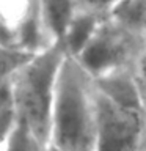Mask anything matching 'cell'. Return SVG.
<instances>
[{
    "label": "cell",
    "instance_id": "obj_1",
    "mask_svg": "<svg viewBox=\"0 0 146 151\" xmlns=\"http://www.w3.org/2000/svg\"><path fill=\"white\" fill-rule=\"evenodd\" d=\"M49 145L58 151H96L93 77L68 57L57 79Z\"/></svg>",
    "mask_w": 146,
    "mask_h": 151
},
{
    "label": "cell",
    "instance_id": "obj_2",
    "mask_svg": "<svg viewBox=\"0 0 146 151\" xmlns=\"http://www.w3.org/2000/svg\"><path fill=\"white\" fill-rule=\"evenodd\" d=\"M66 54L58 42L44 47L11 79L14 121L27 127L41 145H49L57 79Z\"/></svg>",
    "mask_w": 146,
    "mask_h": 151
},
{
    "label": "cell",
    "instance_id": "obj_3",
    "mask_svg": "<svg viewBox=\"0 0 146 151\" xmlns=\"http://www.w3.org/2000/svg\"><path fill=\"white\" fill-rule=\"evenodd\" d=\"M146 50V35L115 22L105 14L75 61L93 79L135 65ZM74 60V58H72Z\"/></svg>",
    "mask_w": 146,
    "mask_h": 151
},
{
    "label": "cell",
    "instance_id": "obj_4",
    "mask_svg": "<svg viewBox=\"0 0 146 151\" xmlns=\"http://www.w3.org/2000/svg\"><path fill=\"white\" fill-rule=\"evenodd\" d=\"M94 112L96 151H140L146 140L143 107L112 101L94 88Z\"/></svg>",
    "mask_w": 146,
    "mask_h": 151
},
{
    "label": "cell",
    "instance_id": "obj_5",
    "mask_svg": "<svg viewBox=\"0 0 146 151\" xmlns=\"http://www.w3.org/2000/svg\"><path fill=\"white\" fill-rule=\"evenodd\" d=\"M105 14L107 13L94 11V9L83 6L77 8V11L74 13L72 19L66 27L61 40L58 41V44L63 47L68 58L75 60L82 54V50L87 47L91 36L96 32V28L99 27V24L105 17Z\"/></svg>",
    "mask_w": 146,
    "mask_h": 151
},
{
    "label": "cell",
    "instance_id": "obj_6",
    "mask_svg": "<svg viewBox=\"0 0 146 151\" xmlns=\"http://www.w3.org/2000/svg\"><path fill=\"white\" fill-rule=\"evenodd\" d=\"M41 27L49 44L58 42L77 11V0H38Z\"/></svg>",
    "mask_w": 146,
    "mask_h": 151
},
{
    "label": "cell",
    "instance_id": "obj_7",
    "mask_svg": "<svg viewBox=\"0 0 146 151\" xmlns=\"http://www.w3.org/2000/svg\"><path fill=\"white\" fill-rule=\"evenodd\" d=\"M107 16L127 28L145 33L146 0H116L107 11Z\"/></svg>",
    "mask_w": 146,
    "mask_h": 151
},
{
    "label": "cell",
    "instance_id": "obj_8",
    "mask_svg": "<svg viewBox=\"0 0 146 151\" xmlns=\"http://www.w3.org/2000/svg\"><path fill=\"white\" fill-rule=\"evenodd\" d=\"M31 57V52L19 49V47H6L0 44V87L8 83Z\"/></svg>",
    "mask_w": 146,
    "mask_h": 151
},
{
    "label": "cell",
    "instance_id": "obj_9",
    "mask_svg": "<svg viewBox=\"0 0 146 151\" xmlns=\"http://www.w3.org/2000/svg\"><path fill=\"white\" fill-rule=\"evenodd\" d=\"M42 146L46 145H41L27 127L14 121L11 131L0 146V151H39Z\"/></svg>",
    "mask_w": 146,
    "mask_h": 151
},
{
    "label": "cell",
    "instance_id": "obj_10",
    "mask_svg": "<svg viewBox=\"0 0 146 151\" xmlns=\"http://www.w3.org/2000/svg\"><path fill=\"white\" fill-rule=\"evenodd\" d=\"M134 77H135V83H137V88H138L141 102H143V106L146 109V50L135 61Z\"/></svg>",
    "mask_w": 146,
    "mask_h": 151
},
{
    "label": "cell",
    "instance_id": "obj_11",
    "mask_svg": "<svg viewBox=\"0 0 146 151\" xmlns=\"http://www.w3.org/2000/svg\"><path fill=\"white\" fill-rule=\"evenodd\" d=\"M14 123V113L13 110H0V146L3 140L6 139L8 132L11 131Z\"/></svg>",
    "mask_w": 146,
    "mask_h": 151
},
{
    "label": "cell",
    "instance_id": "obj_12",
    "mask_svg": "<svg viewBox=\"0 0 146 151\" xmlns=\"http://www.w3.org/2000/svg\"><path fill=\"white\" fill-rule=\"evenodd\" d=\"M115 2L116 0H77L79 6L89 8V9H94V11H101V13H107Z\"/></svg>",
    "mask_w": 146,
    "mask_h": 151
},
{
    "label": "cell",
    "instance_id": "obj_13",
    "mask_svg": "<svg viewBox=\"0 0 146 151\" xmlns=\"http://www.w3.org/2000/svg\"><path fill=\"white\" fill-rule=\"evenodd\" d=\"M39 151H58V150H55L52 145H46V146H42V148Z\"/></svg>",
    "mask_w": 146,
    "mask_h": 151
},
{
    "label": "cell",
    "instance_id": "obj_14",
    "mask_svg": "<svg viewBox=\"0 0 146 151\" xmlns=\"http://www.w3.org/2000/svg\"><path fill=\"white\" fill-rule=\"evenodd\" d=\"M140 151H146V140H145V143H143V146L140 148Z\"/></svg>",
    "mask_w": 146,
    "mask_h": 151
},
{
    "label": "cell",
    "instance_id": "obj_15",
    "mask_svg": "<svg viewBox=\"0 0 146 151\" xmlns=\"http://www.w3.org/2000/svg\"><path fill=\"white\" fill-rule=\"evenodd\" d=\"M145 33H146V28H145Z\"/></svg>",
    "mask_w": 146,
    "mask_h": 151
}]
</instances>
